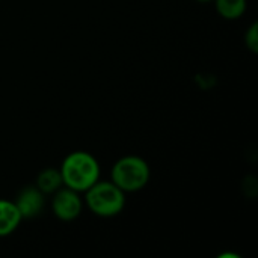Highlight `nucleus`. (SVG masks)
Returning <instances> with one entry per match:
<instances>
[{"instance_id":"423d86ee","label":"nucleus","mask_w":258,"mask_h":258,"mask_svg":"<svg viewBox=\"0 0 258 258\" xmlns=\"http://www.w3.org/2000/svg\"><path fill=\"white\" fill-rule=\"evenodd\" d=\"M23 218L14 201L0 198V237L11 236L21 224Z\"/></svg>"},{"instance_id":"f03ea898","label":"nucleus","mask_w":258,"mask_h":258,"mask_svg":"<svg viewBox=\"0 0 258 258\" xmlns=\"http://www.w3.org/2000/svg\"><path fill=\"white\" fill-rule=\"evenodd\" d=\"M83 203L98 218H115L125 207V194L110 180H98L85 192Z\"/></svg>"},{"instance_id":"0eeeda50","label":"nucleus","mask_w":258,"mask_h":258,"mask_svg":"<svg viewBox=\"0 0 258 258\" xmlns=\"http://www.w3.org/2000/svg\"><path fill=\"white\" fill-rule=\"evenodd\" d=\"M35 186L47 197V195H53L56 190H59L63 186L62 177H60V171L56 168H47L42 169L35 181Z\"/></svg>"},{"instance_id":"39448f33","label":"nucleus","mask_w":258,"mask_h":258,"mask_svg":"<svg viewBox=\"0 0 258 258\" xmlns=\"http://www.w3.org/2000/svg\"><path fill=\"white\" fill-rule=\"evenodd\" d=\"M23 219L36 218L45 207V195L36 186H26L14 200Z\"/></svg>"},{"instance_id":"1a4fd4ad","label":"nucleus","mask_w":258,"mask_h":258,"mask_svg":"<svg viewBox=\"0 0 258 258\" xmlns=\"http://www.w3.org/2000/svg\"><path fill=\"white\" fill-rule=\"evenodd\" d=\"M245 45L249 51L257 53L258 51V24L252 23L249 29L245 33Z\"/></svg>"},{"instance_id":"20e7f679","label":"nucleus","mask_w":258,"mask_h":258,"mask_svg":"<svg viewBox=\"0 0 258 258\" xmlns=\"http://www.w3.org/2000/svg\"><path fill=\"white\" fill-rule=\"evenodd\" d=\"M83 206L85 203L80 194L67 186H62L59 190H56L51 198V210L62 222H71L77 219L82 215Z\"/></svg>"},{"instance_id":"9d476101","label":"nucleus","mask_w":258,"mask_h":258,"mask_svg":"<svg viewBox=\"0 0 258 258\" xmlns=\"http://www.w3.org/2000/svg\"><path fill=\"white\" fill-rule=\"evenodd\" d=\"M197 2H201V3H209V2H213V0H197Z\"/></svg>"},{"instance_id":"6e6552de","label":"nucleus","mask_w":258,"mask_h":258,"mask_svg":"<svg viewBox=\"0 0 258 258\" xmlns=\"http://www.w3.org/2000/svg\"><path fill=\"white\" fill-rule=\"evenodd\" d=\"M216 12L225 20H239L248 8V0H213Z\"/></svg>"},{"instance_id":"f257e3e1","label":"nucleus","mask_w":258,"mask_h":258,"mask_svg":"<svg viewBox=\"0 0 258 258\" xmlns=\"http://www.w3.org/2000/svg\"><path fill=\"white\" fill-rule=\"evenodd\" d=\"M63 186L85 194L94 183L100 180V165L97 159L88 151L70 153L59 168Z\"/></svg>"},{"instance_id":"7ed1b4c3","label":"nucleus","mask_w":258,"mask_h":258,"mask_svg":"<svg viewBox=\"0 0 258 258\" xmlns=\"http://www.w3.org/2000/svg\"><path fill=\"white\" fill-rule=\"evenodd\" d=\"M151 178V169L147 160L139 156H124L118 159L110 171V181L124 194L142 190Z\"/></svg>"}]
</instances>
